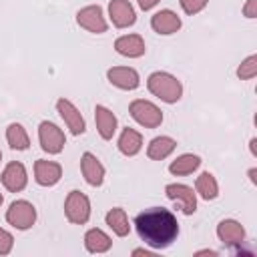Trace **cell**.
<instances>
[{"label": "cell", "mask_w": 257, "mask_h": 257, "mask_svg": "<svg viewBox=\"0 0 257 257\" xmlns=\"http://www.w3.org/2000/svg\"><path fill=\"white\" fill-rule=\"evenodd\" d=\"M135 227L139 237L155 249L169 247L179 235L177 217L165 207H151L139 213L135 219Z\"/></svg>", "instance_id": "obj_1"}, {"label": "cell", "mask_w": 257, "mask_h": 257, "mask_svg": "<svg viewBox=\"0 0 257 257\" xmlns=\"http://www.w3.org/2000/svg\"><path fill=\"white\" fill-rule=\"evenodd\" d=\"M147 86H149V90L157 98H161L163 102H169V104L177 102L183 96V84H181V80L177 76L169 74V72H161V70L159 72H153L149 76V80H147Z\"/></svg>", "instance_id": "obj_2"}, {"label": "cell", "mask_w": 257, "mask_h": 257, "mask_svg": "<svg viewBox=\"0 0 257 257\" xmlns=\"http://www.w3.org/2000/svg\"><path fill=\"white\" fill-rule=\"evenodd\" d=\"M64 215L74 225H84L90 219V201L82 191H70L64 201Z\"/></svg>", "instance_id": "obj_3"}, {"label": "cell", "mask_w": 257, "mask_h": 257, "mask_svg": "<svg viewBox=\"0 0 257 257\" xmlns=\"http://www.w3.org/2000/svg\"><path fill=\"white\" fill-rule=\"evenodd\" d=\"M128 112H131V116H133L139 124H143V126H147V128H155V126H159V124L163 122V112H161V108H159L157 104H153L151 100H145V98L133 100L131 106H128Z\"/></svg>", "instance_id": "obj_4"}, {"label": "cell", "mask_w": 257, "mask_h": 257, "mask_svg": "<svg viewBox=\"0 0 257 257\" xmlns=\"http://www.w3.org/2000/svg\"><path fill=\"white\" fill-rule=\"evenodd\" d=\"M38 139H40L42 151H46L48 155H58L66 145L64 133L50 120H42L38 124Z\"/></svg>", "instance_id": "obj_5"}, {"label": "cell", "mask_w": 257, "mask_h": 257, "mask_svg": "<svg viewBox=\"0 0 257 257\" xmlns=\"http://www.w3.org/2000/svg\"><path fill=\"white\" fill-rule=\"evenodd\" d=\"M6 221L20 231L30 229L36 221V209L28 201H14L6 211Z\"/></svg>", "instance_id": "obj_6"}, {"label": "cell", "mask_w": 257, "mask_h": 257, "mask_svg": "<svg viewBox=\"0 0 257 257\" xmlns=\"http://www.w3.org/2000/svg\"><path fill=\"white\" fill-rule=\"evenodd\" d=\"M165 193L171 201H175L179 205V209L185 215H193L197 211V193L183 183H171L165 187Z\"/></svg>", "instance_id": "obj_7"}, {"label": "cell", "mask_w": 257, "mask_h": 257, "mask_svg": "<svg viewBox=\"0 0 257 257\" xmlns=\"http://www.w3.org/2000/svg\"><path fill=\"white\" fill-rule=\"evenodd\" d=\"M76 22H78V26H82L88 32H94V34L106 32V20H104V14H102L100 6L92 4V6L80 8L78 14H76Z\"/></svg>", "instance_id": "obj_8"}, {"label": "cell", "mask_w": 257, "mask_h": 257, "mask_svg": "<svg viewBox=\"0 0 257 257\" xmlns=\"http://www.w3.org/2000/svg\"><path fill=\"white\" fill-rule=\"evenodd\" d=\"M56 110L62 116V120L66 122V126L70 128L72 135H82L86 131V122H84L80 110L68 98H58L56 100Z\"/></svg>", "instance_id": "obj_9"}, {"label": "cell", "mask_w": 257, "mask_h": 257, "mask_svg": "<svg viewBox=\"0 0 257 257\" xmlns=\"http://www.w3.org/2000/svg\"><path fill=\"white\" fill-rule=\"evenodd\" d=\"M26 183H28V175H26V169H24L22 163L12 161V163H8V165L4 167V171H2V185H4L10 193L22 191V189L26 187Z\"/></svg>", "instance_id": "obj_10"}, {"label": "cell", "mask_w": 257, "mask_h": 257, "mask_svg": "<svg viewBox=\"0 0 257 257\" xmlns=\"http://www.w3.org/2000/svg\"><path fill=\"white\" fill-rule=\"evenodd\" d=\"M108 16L112 20V24L116 28H126V26H133L135 20H137V14H135V8L128 0H110L108 4Z\"/></svg>", "instance_id": "obj_11"}, {"label": "cell", "mask_w": 257, "mask_h": 257, "mask_svg": "<svg viewBox=\"0 0 257 257\" xmlns=\"http://www.w3.org/2000/svg\"><path fill=\"white\" fill-rule=\"evenodd\" d=\"M106 78H108L110 84H114L116 88H122V90H135L139 86V82H141L139 72L135 68H128V66H112V68H108Z\"/></svg>", "instance_id": "obj_12"}, {"label": "cell", "mask_w": 257, "mask_h": 257, "mask_svg": "<svg viewBox=\"0 0 257 257\" xmlns=\"http://www.w3.org/2000/svg\"><path fill=\"white\" fill-rule=\"evenodd\" d=\"M62 177V167L54 161H44V159H38L34 163V179L38 185L42 187H52L60 181Z\"/></svg>", "instance_id": "obj_13"}, {"label": "cell", "mask_w": 257, "mask_h": 257, "mask_svg": "<svg viewBox=\"0 0 257 257\" xmlns=\"http://www.w3.org/2000/svg\"><path fill=\"white\" fill-rule=\"evenodd\" d=\"M217 237L227 247H239L245 239V229L241 223H237L233 219H223L217 225Z\"/></svg>", "instance_id": "obj_14"}, {"label": "cell", "mask_w": 257, "mask_h": 257, "mask_svg": "<svg viewBox=\"0 0 257 257\" xmlns=\"http://www.w3.org/2000/svg\"><path fill=\"white\" fill-rule=\"evenodd\" d=\"M80 171H82V177L86 179L88 185H92V187L102 185V181H104V167H102V163L92 153H84L82 155Z\"/></svg>", "instance_id": "obj_15"}, {"label": "cell", "mask_w": 257, "mask_h": 257, "mask_svg": "<svg viewBox=\"0 0 257 257\" xmlns=\"http://www.w3.org/2000/svg\"><path fill=\"white\" fill-rule=\"evenodd\" d=\"M114 50H116L118 54L126 56V58H139V56L145 54L147 48H145L143 36H139V34H124V36L116 38Z\"/></svg>", "instance_id": "obj_16"}, {"label": "cell", "mask_w": 257, "mask_h": 257, "mask_svg": "<svg viewBox=\"0 0 257 257\" xmlns=\"http://www.w3.org/2000/svg\"><path fill=\"white\" fill-rule=\"evenodd\" d=\"M151 26L159 34H175L181 28V18L173 10H159L151 18Z\"/></svg>", "instance_id": "obj_17"}, {"label": "cell", "mask_w": 257, "mask_h": 257, "mask_svg": "<svg viewBox=\"0 0 257 257\" xmlns=\"http://www.w3.org/2000/svg\"><path fill=\"white\" fill-rule=\"evenodd\" d=\"M94 120H96V128H98V135L104 139V141H110L112 135L116 133V116L112 110H108L106 106L102 104H96L94 108Z\"/></svg>", "instance_id": "obj_18"}, {"label": "cell", "mask_w": 257, "mask_h": 257, "mask_svg": "<svg viewBox=\"0 0 257 257\" xmlns=\"http://www.w3.org/2000/svg\"><path fill=\"white\" fill-rule=\"evenodd\" d=\"M143 147V137L141 133H137L135 128L126 126L120 137H118V151L124 155V157H135Z\"/></svg>", "instance_id": "obj_19"}, {"label": "cell", "mask_w": 257, "mask_h": 257, "mask_svg": "<svg viewBox=\"0 0 257 257\" xmlns=\"http://www.w3.org/2000/svg\"><path fill=\"white\" fill-rule=\"evenodd\" d=\"M175 147H177L175 139H171V137H155L147 147V155L153 161H163L175 151Z\"/></svg>", "instance_id": "obj_20"}, {"label": "cell", "mask_w": 257, "mask_h": 257, "mask_svg": "<svg viewBox=\"0 0 257 257\" xmlns=\"http://www.w3.org/2000/svg\"><path fill=\"white\" fill-rule=\"evenodd\" d=\"M110 245H112L110 237L100 229H88L84 235V247L90 253H104L110 249Z\"/></svg>", "instance_id": "obj_21"}, {"label": "cell", "mask_w": 257, "mask_h": 257, "mask_svg": "<svg viewBox=\"0 0 257 257\" xmlns=\"http://www.w3.org/2000/svg\"><path fill=\"white\" fill-rule=\"evenodd\" d=\"M201 165V159L197 155H191V153H185L181 157H177L171 165H169V173L173 175H191L193 171H197Z\"/></svg>", "instance_id": "obj_22"}, {"label": "cell", "mask_w": 257, "mask_h": 257, "mask_svg": "<svg viewBox=\"0 0 257 257\" xmlns=\"http://www.w3.org/2000/svg\"><path fill=\"white\" fill-rule=\"evenodd\" d=\"M106 225L118 235V237H124V235H128V231H131V225H128V217H126V213H124V209H120V207H114V209H110L108 213H106Z\"/></svg>", "instance_id": "obj_23"}, {"label": "cell", "mask_w": 257, "mask_h": 257, "mask_svg": "<svg viewBox=\"0 0 257 257\" xmlns=\"http://www.w3.org/2000/svg\"><path fill=\"white\" fill-rule=\"evenodd\" d=\"M6 141H8L10 149H14V151H26L30 147V139H28L24 126L18 124V122L8 124V128H6Z\"/></svg>", "instance_id": "obj_24"}, {"label": "cell", "mask_w": 257, "mask_h": 257, "mask_svg": "<svg viewBox=\"0 0 257 257\" xmlns=\"http://www.w3.org/2000/svg\"><path fill=\"white\" fill-rule=\"evenodd\" d=\"M195 191H197L205 201H211V199H215V197L219 195V185H217L215 177H213L209 171H205V173H201V175L197 177V181H195Z\"/></svg>", "instance_id": "obj_25"}, {"label": "cell", "mask_w": 257, "mask_h": 257, "mask_svg": "<svg viewBox=\"0 0 257 257\" xmlns=\"http://www.w3.org/2000/svg\"><path fill=\"white\" fill-rule=\"evenodd\" d=\"M255 74H257V56L251 54V56H247V58L239 64L237 76H239L241 80H249V78H253Z\"/></svg>", "instance_id": "obj_26"}, {"label": "cell", "mask_w": 257, "mask_h": 257, "mask_svg": "<svg viewBox=\"0 0 257 257\" xmlns=\"http://www.w3.org/2000/svg\"><path fill=\"white\" fill-rule=\"evenodd\" d=\"M181 2V8L187 12V14H197V12H201L205 6H207V2L209 0H179Z\"/></svg>", "instance_id": "obj_27"}, {"label": "cell", "mask_w": 257, "mask_h": 257, "mask_svg": "<svg viewBox=\"0 0 257 257\" xmlns=\"http://www.w3.org/2000/svg\"><path fill=\"white\" fill-rule=\"evenodd\" d=\"M12 245H14L12 235L6 229H0V255H8L12 251Z\"/></svg>", "instance_id": "obj_28"}, {"label": "cell", "mask_w": 257, "mask_h": 257, "mask_svg": "<svg viewBox=\"0 0 257 257\" xmlns=\"http://www.w3.org/2000/svg\"><path fill=\"white\" fill-rule=\"evenodd\" d=\"M243 14L247 18H255L257 16V0H247V4L243 6Z\"/></svg>", "instance_id": "obj_29"}, {"label": "cell", "mask_w": 257, "mask_h": 257, "mask_svg": "<svg viewBox=\"0 0 257 257\" xmlns=\"http://www.w3.org/2000/svg\"><path fill=\"white\" fill-rule=\"evenodd\" d=\"M137 2H139V6H141L143 10H151L153 6L159 4V0H137Z\"/></svg>", "instance_id": "obj_30"}, {"label": "cell", "mask_w": 257, "mask_h": 257, "mask_svg": "<svg viewBox=\"0 0 257 257\" xmlns=\"http://www.w3.org/2000/svg\"><path fill=\"white\" fill-rule=\"evenodd\" d=\"M133 255L135 257H155V253L153 251H147V249H135Z\"/></svg>", "instance_id": "obj_31"}, {"label": "cell", "mask_w": 257, "mask_h": 257, "mask_svg": "<svg viewBox=\"0 0 257 257\" xmlns=\"http://www.w3.org/2000/svg\"><path fill=\"white\" fill-rule=\"evenodd\" d=\"M255 145H257V139H251L249 149H251V155H253V157H257V147H255Z\"/></svg>", "instance_id": "obj_32"}, {"label": "cell", "mask_w": 257, "mask_h": 257, "mask_svg": "<svg viewBox=\"0 0 257 257\" xmlns=\"http://www.w3.org/2000/svg\"><path fill=\"white\" fill-rule=\"evenodd\" d=\"M195 255H213V257H215L217 251H213V249H201V251H197Z\"/></svg>", "instance_id": "obj_33"}, {"label": "cell", "mask_w": 257, "mask_h": 257, "mask_svg": "<svg viewBox=\"0 0 257 257\" xmlns=\"http://www.w3.org/2000/svg\"><path fill=\"white\" fill-rule=\"evenodd\" d=\"M255 175H257V169H255V167L249 169V179H251V183H257V177H255Z\"/></svg>", "instance_id": "obj_34"}, {"label": "cell", "mask_w": 257, "mask_h": 257, "mask_svg": "<svg viewBox=\"0 0 257 257\" xmlns=\"http://www.w3.org/2000/svg\"><path fill=\"white\" fill-rule=\"evenodd\" d=\"M2 201H4V197H2V193H0V207H2Z\"/></svg>", "instance_id": "obj_35"}, {"label": "cell", "mask_w": 257, "mask_h": 257, "mask_svg": "<svg viewBox=\"0 0 257 257\" xmlns=\"http://www.w3.org/2000/svg\"><path fill=\"white\" fill-rule=\"evenodd\" d=\"M0 159H2V153H0Z\"/></svg>", "instance_id": "obj_36"}]
</instances>
